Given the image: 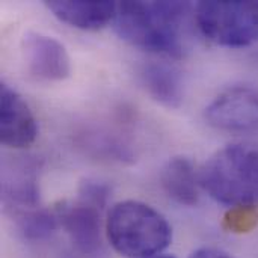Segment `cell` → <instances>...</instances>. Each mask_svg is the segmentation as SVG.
<instances>
[{
  "label": "cell",
  "mask_w": 258,
  "mask_h": 258,
  "mask_svg": "<svg viewBox=\"0 0 258 258\" xmlns=\"http://www.w3.org/2000/svg\"><path fill=\"white\" fill-rule=\"evenodd\" d=\"M190 9L187 2H119L113 26L135 47L181 57Z\"/></svg>",
  "instance_id": "6da1fadb"
},
{
  "label": "cell",
  "mask_w": 258,
  "mask_h": 258,
  "mask_svg": "<svg viewBox=\"0 0 258 258\" xmlns=\"http://www.w3.org/2000/svg\"><path fill=\"white\" fill-rule=\"evenodd\" d=\"M104 222L107 242L125 258L159 255L172 242V228L166 218L142 201L125 200L113 204Z\"/></svg>",
  "instance_id": "7a4b0ae2"
},
{
  "label": "cell",
  "mask_w": 258,
  "mask_h": 258,
  "mask_svg": "<svg viewBox=\"0 0 258 258\" xmlns=\"http://www.w3.org/2000/svg\"><path fill=\"white\" fill-rule=\"evenodd\" d=\"M201 187L218 203L234 207L258 206V150L228 145L218 150L200 169Z\"/></svg>",
  "instance_id": "3957f363"
},
{
  "label": "cell",
  "mask_w": 258,
  "mask_h": 258,
  "mask_svg": "<svg viewBox=\"0 0 258 258\" xmlns=\"http://www.w3.org/2000/svg\"><path fill=\"white\" fill-rule=\"evenodd\" d=\"M195 21L204 36L222 47H246L258 39L255 2H200Z\"/></svg>",
  "instance_id": "277c9868"
},
{
  "label": "cell",
  "mask_w": 258,
  "mask_h": 258,
  "mask_svg": "<svg viewBox=\"0 0 258 258\" xmlns=\"http://www.w3.org/2000/svg\"><path fill=\"white\" fill-rule=\"evenodd\" d=\"M207 122L224 133L258 148V89L234 86L221 92L206 109Z\"/></svg>",
  "instance_id": "5b68a950"
},
{
  "label": "cell",
  "mask_w": 258,
  "mask_h": 258,
  "mask_svg": "<svg viewBox=\"0 0 258 258\" xmlns=\"http://www.w3.org/2000/svg\"><path fill=\"white\" fill-rule=\"evenodd\" d=\"M101 207L79 198L76 203H63L56 207L62 230L83 255L97 257L103 252V230H106V222L101 219Z\"/></svg>",
  "instance_id": "8992f818"
},
{
  "label": "cell",
  "mask_w": 258,
  "mask_h": 258,
  "mask_svg": "<svg viewBox=\"0 0 258 258\" xmlns=\"http://www.w3.org/2000/svg\"><path fill=\"white\" fill-rule=\"evenodd\" d=\"M21 53L29 74L38 80L60 82L71 74L67 48L56 38L29 30L21 39Z\"/></svg>",
  "instance_id": "52a82bcc"
},
{
  "label": "cell",
  "mask_w": 258,
  "mask_h": 258,
  "mask_svg": "<svg viewBox=\"0 0 258 258\" xmlns=\"http://www.w3.org/2000/svg\"><path fill=\"white\" fill-rule=\"evenodd\" d=\"M38 136V122L29 104L9 85L0 86V141L9 148H26Z\"/></svg>",
  "instance_id": "ba28073f"
},
{
  "label": "cell",
  "mask_w": 258,
  "mask_h": 258,
  "mask_svg": "<svg viewBox=\"0 0 258 258\" xmlns=\"http://www.w3.org/2000/svg\"><path fill=\"white\" fill-rule=\"evenodd\" d=\"M48 11L62 23L82 29L98 30L109 23H113L116 17V2H73V0H51L45 2Z\"/></svg>",
  "instance_id": "9c48e42d"
},
{
  "label": "cell",
  "mask_w": 258,
  "mask_h": 258,
  "mask_svg": "<svg viewBox=\"0 0 258 258\" xmlns=\"http://www.w3.org/2000/svg\"><path fill=\"white\" fill-rule=\"evenodd\" d=\"M165 194L181 206H195L200 200V171L184 156H175L166 162L160 172Z\"/></svg>",
  "instance_id": "30bf717a"
},
{
  "label": "cell",
  "mask_w": 258,
  "mask_h": 258,
  "mask_svg": "<svg viewBox=\"0 0 258 258\" xmlns=\"http://www.w3.org/2000/svg\"><path fill=\"white\" fill-rule=\"evenodd\" d=\"M141 83L148 95L168 109H177L183 103L184 88L177 68L166 63L150 62L139 71Z\"/></svg>",
  "instance_id": "8fae6325"
},
{
  "label": "cell",
  "mask_w": 258,
  "mask_h": 258,
  "mask_svg": "<svg viewBox=\"0 0 258 258\" xmlns=\"http://www.w3.org/2000/svg\"><path fill=\"white\" fill-rule=\"evenodd\" d=\"M2 187L6 204L20 210H33L39 203L36 165L32 162H23L15 165L14 171L5 172Z\"/></svg>",
  "instance_id": "7c38bea8"
},
{
  "label": "cell",
  "mask_w": 258,
  "mask_h": 258,
  "mask_svg": "<svg viewBox=\"0 0 258 258\" xmlns=\"http://www.w3.org/2000/svg\"><path fill=\"white\" fill-rule=\"evenodd\" d=\"M60 227L59 216L54 210H27L18 218V228L27 240H44Z\"/></svg>",
  "instance_id": "4fadbf2b"
},
{
  "label": "cell",
  "mask_w": 258,
  "mask_h": 258,
  "mask_svg": "<svg viewBox=\"0 0 258 258\" xmlns=\"http://www.w3.org/2000/svg\"><path fill=\"white\" fill-rule=\"evenodd\" d=\"M258 225L257 207H234L224 216V228L228 233L245 234L252 231Z\"/></svg>",
  "instance_id": "5bb4252c"
},
{
  "label": "cell",
  "mask_w": 258,
  "mask_h": 258,
  "mask_svg": "<svg viewBox=\"0 0 258 258\" xmlns=\"http://www.w3.org/2000/svg\"><path fill=\"white\" fill-rule=\"evenodd\" d=\"M109 194H110L109 186L97 180H85L79 187V200H83L101 209H104Z\"/></svg>",
  "instance_id": "9a60e30c"
},
{
  "label": "cell",
  "mask_w": 258,
  "mask_h": 258,
  "mask_svg": "<svg viewBox=\"0 0 258 258\" xmlns=\"http://www.w3.org/2000/svg\"><path fill=\"white\" fill-rule=\"evenodd\" d=\"M189 258H234L231 254L218 249V248H212V246H204L200 248L197 251H194Z\"/></svg>",
  "instance_id": "2e32d148"
},
{
  "label": "cell",
  "mask_w": 258,
  "mask_h": 258,
  "mask_svg": "<svg viewBox=\"0 0 258 258\" xmlns=\"http://www.w3.org/2000/svg\"><path fill=\"white\" fill-rule=\"evenodd\" d=\"M150 258H175V257H172V255H154V257H150Z\"/></svg>",
  "instance_id": "e0dca14e"
},
{
  "label": "cell",
  "mask_w": 258,
  "mask_h": 258,
  "mask_svg": "<svg viewBox=\"0 0 258 258\" xmlns=\"http://www.w3.org/2000/svg\"><path fill=\"white\" fill-rule=\"evenodd\" d=\"M255 3H257V6H258V2H255Z\"/></svg>",
  "instance_id": "ac0fdd59"
}]
</instances>
